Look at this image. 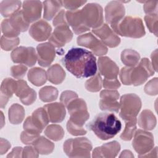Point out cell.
<instances>
[{"label":"cell","mask_w":158,"mask_h":158,"mask_svg":"<svg viewBox=\"0 0 158 158\" xmlns=\"http://www.w3.org/2000/svg\"><path fill=\"white\" fill-rule=\"evenodd\" d=\"M62 62L65 69L78 78L93 77L98 69L93 53L81 48L70 49L62 59Z\"/></svg>","instance_id":"obj_1"},{"label":"cell","mask_w":158,"mask_h":158,"mask_svg":"<svg viewBox=\"0 0 158 158\" xmlns=\"http://www.w3.org/2000/svg\"><path fill=\"white\" fill-rule=\"evenodd\" d=\"M101 140H107L114 138L121 130L122 123L112 113L102 112L98 114L86 125Z\"/></svg>","instance_id":"obj_2"},{"label":"cell","mask_w":158,"mask_h":158,"mask_svg":"<svg viewBox=\"0 0 158 158\" xmlns=\"http://www.w3.org/2000/svg\"><path fill=\"white\" fill-rule=\"evenodd\" d=\"M111 28L118 35L132 38H140L146 34L143 20L137 17H124Z\"/></svg>","instance_id":"obj_3"},{"label":"cell","mask_w":158,"mask_h":158,"mask_svg":"<svg viewBox=\"0 0 158 158\" xmlns=\"http://www.w3.org/2000/svg\"><path fill=\"white\" fill-rule=\"evenodd\" d=\"M93 146L86 137L70 138L63 144V149L69 157H90Z\"/></svg>","instance_id":"obj_4"},{"label":"cell","mask_w":158,"mask_h":158,"mask_svg":"<svg viewBox=\"0 0 158 158\" xmlns=\"http://www.w3.org/2000/svg\"><path fill=\"white\" fill-rule=\"evenodd\" d=\"M83 25L90 29L98 28L103 24V9L98 3H88L80 10Z\"/></svg>","instance_id":"obj_5"},{"label":"cell","mask_w":158,"mask_h":158,"mask_svg":"<svg viewBox=\"0 0 158 158\" xmlns=\"http://www.w3.org/2000/svg\"><path fill=\"white\" fill-rule=\"evenodd\" d=\"M119 103V115L124 121L136 118L141 108V101L138 95L125 94L121 96Z\"/></svg>","instance_id":"obj_6"},{"label":"cell","mask_w":158,"mask_h":158,"mask_svg":"<svg viewBox=\"0 0 158 158\" xmlns=\"http://www.w3.org/2000/svg\"><path fill=\"white\" fill-rule=\"evenodd\" d=\"M49 120L46 110L44 107H40L33 112L25 120L23 128L24 131L40 136L43 129L47 126Z\"/></svg>","instance_id":"obj_7"},{"label":"cell","mask_w":158,"mask_h":158,"mask_svg":"<svg viewBox=\"0 0 158 158\" xmlns=\"http://www.w3.org/2000/svg\"><path fill=\"white\" fill-rule=\"evenodd\" d=\"M66 107L70 114L69 120L72 123L83 127L89 118L86 102L81 98H77L70 101Z\"/></svg>","instance_id":"obj_8"},{"label":"cell","mask_w":158,"mask_h":158,"mask_svg":"<svg viewBox=\"0 0 158 158\" xmlns=\"http://www.w3.org/2000/svg\"><path fill=\"white\" fill-rule=\"evenodd\" d=\"M151 62L148 58H143L130 72V83L133 86H139L145 83L148 78L154 74Z\"/></svg>","instance_id":"obj_9"},{"label":"cell","mask_w":158,"mask_h":158,"mask_svg":"<svg viewBox=\"0 0 158 158\" xmlns=\"http://www.w3.org/2000/svg\"><path fill=\"white\" fill-rule=\"evenodd\" d=\"M132 141V146L138 153V156L141 157L149 152L154 147V141L152 134L144 130H136Z\"/></svg>","instance_id":"obj_10"},{"label":"cell","mask_w":158,"mask_h":158,"mask_svg":"<svg viewBox=\"0 0 158 158\" xmlns=\"http://www.w3.org/2000/svg\"><path fill=\"white\" fill-rule=\"evenodd\" d=\"M12 60L28 67L33 66L38 60L37 52L33 47L20 46L14 49L10 54Z\"/></svg>","instance_id":"obj_11"},{"label":"cell","mask_w":158,"mask_h":158,"mask_svg":"<svg viewBox=\"0 0 158 158\" xmlns=\"http://www.w3.org/2000/svg\"><path fill=\"white\" fill-rule=\"evenodd\" d=\"M77 42L79 46L91 49L93 54L98 56L106 54L108 51L107 46L90 32L79 35Z\"/></svg>","instance_id":"obj_12"},{"label":"cell","mask_w":158,"mask_h":158,"mask_svg":"<svg viewBox=\"0 0 158 158\" xmlns=\"http://www.w3.org/2000/svg\"><path fill=\"white\" fill-rule=\"evenodd\" d=\"M73 38V33L67 22L55 26L54 31L49 38V42L55 48H61L70 42Z\"/></svg>","instance_id":"obj_13"},{"label":"cell","mask_w":158,"mask_h":158,"mask_svg":"<svg viewBox=\"0 0 158 158\" xmlns=\"http://www.w3.org/2000/svg\"><path fill=\"white\" fill-rule=\"evenodd\" d=\"M104 12L107 23L112 28L124 17L125 9L121 1H112L107 3L105 7Z\"/></svg>","instance_id":"obj_14"},{"label":"cell","mask_w":158,"mask_h":158,"mask_svg":"<svg viewBox=\"0 0 158 158\" xmlns=\"http://www.w3.org/2000/svg\"><path fill=\"white\" fill-rule=\"evenodd\" d=\"M92 32L99 37L106 46L110 48H115L120 43L119 36L107 23H103L98 28L93 29Z\"/></svg>","instance_id":"obj_15"},{"label":"cell","mask_w":158,"mask_h":158,"mask_svg":"<svg viewBox=\"0 0 158 158\" xmlns=\"http://www.w3.org/2000/svg\"><path fill=\"white\" fill-rule=\"evenodd\" d=\"M42 8L43 5L40 1H25L23 2L21 10L25 20L31 23L40 19Z\"/></svg>","instance_id":"obj_16"},{"label":"cell","mask_w":158,"mask_h":158,"mask_svg":"<svg viewBox=\"0 0 158 158\" xmlns=\"http://www.w3.org/2000/svg\"><path fill=\"white\" fill-rule=\"evenodd\" d=\"M38 62L43 67L49 66L56 57L55 47L49 42L41 43L36 47Z\"/></svg>","instance_id":"obj_17"},{"label":"cell","mask_w":158,"mask_h":158,"mask_svg":"<svg viewBox=\"0 0 158 158\" xmlns=\"http://www.w3.org/2000/svg\"><path fill=\"white\" fill-rule=\"evenodd\" d=\"M52 31L51 26L44 20L33 23L29 28V34L36 41H44L49 38Z\"/></svg>","instance_id":"obj_18"},{"label":"cell","mask_w":158,"mask_h":158,"mask_svg":"<svg viewBox=\"0 0 158 158\" xmlns=\"http://www.w3.org/2000/svg\"><path fill=\"white\" fill-rule=\"evenodd\" d=\"M99 73L105 79H116L119 74V68L117 65L109 57L101 56L98 60Z\"/></svg>","instance_id":"obj_19"},{"label":"cell","mask_w":158,"mask_h":158,"mask_svg":"<svg viewBox=\"0 0 158 158\" xmlns=\"http://www.w3.org/2000/svg\"><path fill=\"white\" fill-rule=\"evenodd\" d=\"M15 94L21 102L26 106L32 104L36 99V91L28 86L26 81L22 79L17 80Z\"/></svg>","instance_id":"obj_20"},{"label":"cell","mask_w":158,"mask_h":158,"mask_svg":"<svg viewBox=\"0 0 158 158\" xmlns=\"http://www.w3.org/2000/svg\"><path fill=\"white\" fill-rule=\"evenodd\" d=\"M120 150V145L117 141L105 143L96 147L92 152L93 157H115Z\"/></svg>","instance_id":"obj_21"},{"label":"cell","mask_w":158,"mask_h":158,"mask_svg":"<svg viewBox=\"0 0 158 158\" xmlns=\"http://www.w3.org/2000/svg\"><path fill=\"white\" fill-rule=\"evenodd\" d=\"M48 115L49 120L51 123H60L62 122L66 115L65 107L61 102H52L43 107Z\"/></svg>","instance_id":"obj_22"},{"label":"cell","mask_w":158,"mask_h":158,"mask_svg":"<svg viewBox=\"0 0 158 158\" xmlns=\"http://www.w3.org/2000/svg\"><path fill=\"white\" fill-rule=\"evenodd\" d=\"M16 87L17 80H15L11 78H6L2 80L0 88L1 109L6 107L9 99L12 96L13 94L15 93Z\"/></svg>","instance_id":"obj_23"},{"label":"cell","mask_w":158,"mask_h":158,"mask_svg":"<svg viewBox=\"0 0 158 158\" xmlns=\"http://www.w3.org/2000/svg\"><path fill=\"white\" fill-rule=\"evenodd\" d=\"M65 15L68 25L72 27L76 35H82V33L89 30L83 25L81 21L80 10H67Z\"/></svg>","instance_id":"obj_24"},{"label":"cell","mask_w":158,"mask_h":158,"mask_svg":"<svg viewBox=\"0 0 158 158\" xmlns=\"http://www.w3.org/2000/svg\"><path fill=\"white\" fill-rule=\"evenodd\" d=\"M136 122L139 127L144 130H153L157 123L156 116L151 110L148 109L143 110L141 112Z\"/></svg>","instance_id":"obj_25"},{"label":"cell","mask_w":158,"mask_h":158,"mask_svg":"<svg viewBox=\"0 0 158 158\" xmlns=\"http://www.w3.org/2000/svg\"><path fill=\"white\" fill-rule=\"evenodd\" d=\"M22 2L20 1L4 0L0 3L1 14L4 17H10L20 10Z\"/></svg>","instance_id":"obj_26"},{"label":"cell","mask_w":158,"mask_h":158,"mask_svg":"<svg viewBox=\"0 0 158 158\" xmlns=\"http://www.w3.org/2000/svg\"><path fill=\"white\" fill-rule=\"evenodd\" d=\"M48 80L52 83L59 85L63 82L66 73L62 67L58 64L51 65L47 70Z\"/></svg>","instance_id":"obj_27"},{"label":"cell","mask_w":158,"mask_h":158,"mask_svg":"<svg viewBox=\"0 0 158 158\" xmlns=\"http://www.w3.org/2000/svg\"><path fill=\"white\" fill-rule=\"evenodd\" d=\"M43 4V17L46 20H51L59 13L62 6L61 1H44Z\"/></svg>","instance_id":"obj_28"},{"label":"cell","mask_w":158,"mask_h":158,"mask_svg":"<svg viewBox=\"0 0 158 158\" xmlns=\"http://www.w3.org/2000/svg\"><path fill=\"white\" fill-rule=\"evenodd\" d=\"M28 79L35 86H42L48 80L47 72L40 67L32 68L28 72Z\"/></svg>","instance_id":"obj_29"},{"label":"cell","mask_w":158,"mask_h":158,"mask_svg":"<svg viewBox=\"0 0 158 158\" xmlns=\"http://www.w3.org/2000/svg\"><path fill=\"white\" fill-rule=\"evenodd\" d=\"M25 112L23 107L17 103L13 104L9 109L8 117L10 123L19 125L24 119Z\"/></svg>","instance_id":"obj_30"},{"label":"cell","mask_w":158,"mask_h":158,"mask_svg":"<svg viewBox=\"0 0 158 158\" xmlns=\"http://www.w3.org/2000/svg\"><path fill=\"white\" fill-rule=\"evenodd\" d=\"M40 154H51L54 149V144L43 136L38 137L31 144Z\"/></svg>","instance_id":"obj_31"},{"label":"cell","mask_w":158,"mask_h":158,"mask_svg":"<svg viewBox=\"0 0 158 158\" xmlns=\"http://www.w3.org/2000/svg\"><path fill=\"white\" fill-rule=\"evenodd\" d=\"M9 21L12 27L20 33L21 32L26 31L28 29L30 23L23 18L21 10L10 17L9 18Z\"/></svg>","instance_id":"obj_32"},{"label":"cell","mask_w":158,"mask_h":158,"mask_svg":"<svg viewBox=\"0 0 158 158\" xmlns=\"http://www.w3.org/2000/svg\"><path fill=\"white\" fill-rule=\"evenodd\" d=\"M121 60L127 67H133L136 66L140 60L139 54L131 49H125L121 52Z\"/></svg>","instance_id":"obj_33"},{"label":"cell","mask_w":158,"mask_h":158,"mask_svg":"<svg viewBox=\"0 0 158 158\" xmlns=\"http://www.w3.org/2000/svg\"><path fill=\"white\" fill-rule=\"evenodd\" d=\"M44 135L50 139L54 141H58L63 138L65 133L64 129L60 125L51 124L46 128L44 130Z\"/></svg>","instance_id":"obj_34"},{"label":"cell","mask_w":158,"mask_h":158,"mask_svg":"<svg viewBox=\"0 0 158 158\" xmlns=\"http://www.w3.org/2000/svg\"><path fill=\"white\" fill-rule=\"evenodd\" d=\"M58 96V91L52 86H46L39 91V97L44 102H49L55 101Z\"/></svg>","instance_id":"obj_35"},{"label":"cell","mask_w":158,"mask_h":158,"mask_svg":"<svg viewBox=\"0 0 158 158\" xmlns=\"http://www.w3.org/2000/svg\"><path fill=\"white\" fill-rule=\"evenodd\" d=\"M136 118L125 121V127L122 133L120 135V138L123 141H130L136 130Z\"/></svg>","instance_id":"obj_36"},{"label":"cell","mask_w":158,"mask_h":158,"mask_svg":"<svg viewBox=\"0 0 158 158\" xmlns=\"http://www.w3.org/2000/svg\"><path fill=\"white\" fill-rule=\"evenodd\" d=\"M102 85V80L101 76L99 73H98L93 76V77L86 80L85 82V87L87 91L96 93L101 89Z\"/></svg>","instance_id":"obj_37"},{"label":"cell","mask_w":158,"mask_h":158,"mask_svg":"<svg viewBox=\"0 0 158 158\" xmlns=\"http://www.w3.org/2000/svg\"><path fill=\"white\" fill-rule=\"evenodd\" d=\"M20 43V39L18 37L15 38H8L4 35L1 37V48L6 51L14 50Z\"/></svg>","instance_id":"obj_38"},{"label":"cell","mask_w":158,"mask_h":158,"mask_svg":"<svg viewBox=\"0 0 158 158\" xmlns=\"http://www.w3.org/2000/svg\"><path fill=\"white\" fill-rule=\"evenodd\" d=\"M99 106L102 110L118 113L120 109V103L118 101L104 100L101 99L99 102Z\"/></svg>","instance_id":"obj_39"},{"label":"cell","mask_w":158,"mask_h":158,"mask_svg":"<svg viewBox=\"0 0 158 158\" xmlns=\"http://www.w3.org/2000/svg\"><path fill=\"white\" fill-rule=\"evenodd\" d=\"M157 14H148L144 16V21L149 31L157 36Z\"/></svg>","instance_id":"obj_40"},{"label":"cell","mask_w":158,"mask_h":158,"mask_svg":"<svg viewBox=\"0 0 158 158\" xmlns=\"http://www.w3.org/2000/svg\"><path fill=\"white\" fill-rule=\"evenodd\" d=\"M1 31L4 36L8 38L17 37L20 35V33L16 31L10 24L9 19H5L2 21Z\"/></svg>","instance_id":"obj_41"},{"label":"cell","mask_w":158,"mask_h":158,"mask_svg":"<svg viewBox=\"0 0 158 158\" xmlns=\"http://www.w3.org/2000/svg\"><path fill=\"white\" fill-rule=\"evenodd\" d=\"M27 69V67L25 65H15L10 68V74L14 78L20 80L25 76Z\"/></svg>","instance_id":"obj_42"},{"label":"cell","mask_w":158,"mask_h":158,"mask_svg":"<svg viewBox=\"0 0 158 158\" xmlns=\"http://www.w3.org/2000/svg\"><path fill=\"white\" fill-rule=\"evenodd\" d=\"M67 130L73 136H81L86 133V130L83 127L77 125L72 123L69 120L67 123Z\"/></svg>","instance_id":"obj_43"},{"label":"cell","mask_w":158,"mask_h":158,"mask_svg":"<svg viewBox=\"0 0 158 158\" xmlns=\"http://www.w3.org/2000/svg\"><path fill=\"white\" fill-rule=\"evenodd\" d=\"M144 92L150 96H155L158 93L157 89V78L155 77L149 80L145 85Z\"/></svg>","instance_id":"obj_44"},{"label":"cell","mask_w":158,"mask_h":158,"mask_svg":"<svg viewBox=\"0 0 158 158\" xmlns=\"http://www.w3.org/2000/svg\"><path fill=\"white\" fill-rule=\"evenodd\" d=\"M120 98V94L115 89H104L100 93V98L105 100L118 101Z\"/></svg>","instance_id":"obj_45"},{"label":"cell","mask_w":158,"mask_h":158,"mask_svg":"<svg viewBox=\"0 0 158 158\" xmlns=\"http://www.w3.org/2000/svg\"><path fill=\"white\" fill-rule=\"evenodd\" d=\"M140 2H143L144 4L143 9L147 15L157 14V1H140Z\"/></svg>","instance_id":"obj_46"},{"label":"cell","mask_w":158,"mask_h":158,"mask_svg":"<svg viewBox=\"0 0 158 158\" xmlns=\"http://www.w3.org/2000/svg\"><path fill=\"white\" fill-rule=\"evenodd\" d=\"M77 98H78V95L75 92L73 91L66 90L61 93L60 101V102L65 106V107H67V106L70 101Z\"/></svg>","instance_id":"obj_47"},{"label":"cell","mask_w":158,"mask_h":158,"mask_svg":"<svg viewBox=\"0 0 158 158\" xmlns=\"http://www.w3.org/2000/svg\"><path fill=\"white\" fill-rule=\"evenodd\" d=\"M62 6L69 10H77L78 8L80 7L85 3L86 1H61Z\"/></svg>","instance_id":"obj_48"},{"label":"cell","mask_w":158,"mask_h":158,"mask_svg":"<svg viewBox=\"0 0 158 158\" xmlns=\"http://www.w3.org/2000/svg\"><path fill=\"white\" fill-rule=\"evenodd\" d=\"M132 67H124L120 71L119 76L122 83L125 85H131L130 83V72Z\"/></svg>","instance_id":"obj_49"},{"label":"cell","mask_w":158,"mask_h":158,"mask_svg":"<svg viewBox=\"0 0 158 158\" xmlns=\"http://www.w3.org/2000/svg\"><path fill=\"white\" fill-rule=\"evenodd\" d=\"M102 85L107 89H115L120 87L121 84L117 78L116 79H105L102 80Z\"/></svg>","instance_id":"obj_50"},{"label":"cell","mask_w":158,"mask_h":158,"mask_svg":"<svg viewBox=\"0 0 158 158\" xmlns=\"http://www.w3.org/2000/svg\"><path fill=\"white\" fill-rule=\"evenodd\" d=\"M40 136L29 133L25 131H23L20 135V140L24 144H32L34 141Z\"/></svg>","instance_id":"obj_51"},{"label":"cell","mask_w":158,"mask_h":158,"mask_svg":"<svg viewBox=\"0 0 158 158\" xmlns=\"http://www.w3.org/2000/svg\"><path fill=\"white\" fill-rule=\"evenodd\" d=\"M39 153L33 146H28L23 148L22 157H38Z\"/></svg>","instance_id":"obj_52"},{"label":"cell","mask_w":158,"mask_h":158,"mask_svg":"<svg viewBox=\"0 0 158 158\" xmlns=\"http://www.w3.org/2000/svg\"><path fill=\"white\" fill-rule=\"evenodd\" d=\"M10 143L7 139L1 138L0 140V154L2 155L7 152V151L10 148Z\"/></svg>","instance_id":"obj_53"},{"label":"cell","mask_w":158,"mask_h":158,"mask_svg":"<svg viewBox=\"0 0 158 158\" xmlns=\"http://www.w3.org/2000/svg\"><path fill=\"white\" fill-rule=\"evenodd\" d=\"M22 147H15L7 156V157H22Z\"/></svg>","instance_id":"obj_54"},{"label":"cell","mask_w":158,"mask_h":158,"mask_svg":"<svg viewBox=\"0 0 158 158\" xmlns=\"http://www.w3.org/2000/svg\"><path fill=\"white\" fill-rule=\"evenodd\" d=\"M152 66L155 72H157V49H155L151 56Z\"/></svg>","instance_id":"obj_55"},{"label":"cell","mask_w":158,"mask_h":158,"mask_svg":"<svg viewBox=\"0 0 158 158\" xmlns=\"http://www.w3.org/2000/svg\"><path fill=\"white\" fill-rule=\"evenodd\" d=\"M157 147H155L154 148H152L149 152L143 155L141 157H157Z\"/></svg>","instance_id":"obj_56"},{"label":"cell","mask_w":158,"mask_h":158,"mask_svg":"<svg viewBox=\"0 0 158 158\" xmlns=\"http://www.w3.org/2000/svg\"><path fill=\"white\" fill-rule=\"evenodd\" d=\"M119 157H134V156L130 151L124 150L122 152Z\"/></svg>","instance_id":"obj_57"},{"label":"cell","mask_w":158,"mask_h":158,"mask_svg":"<svg viewBox=\"0 0 158 158\" xmlns=\"http://www.w3.org/2000/svg\"><path fill=\"white\" fill-rule=\"evenodd\" d=\"M1 128H2L3 125H4V122H2V120H4V115H3V112L2 111H1Z\"/></svg>","instance_id":"obj_58"}]
</instances>
